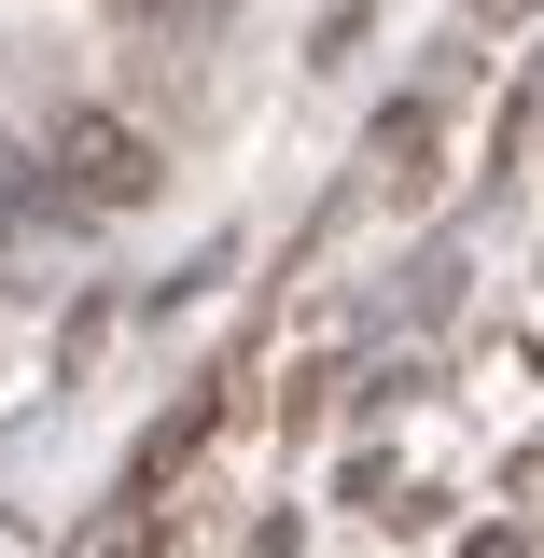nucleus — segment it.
I'll list each match as a JSON object with an SVG mask.
<instances>
[{"label": "nucleus", "mask_w": 544, "mask_h": 558, "mask_svg": "<svg viewBox=\"0 0 544 558\" xmlns=\"http://www.w3.org/2000/svg\"><path fill=\"white\" fill-rule=\"evenodd\" d=\"M57 182H70L84 209H140L168 168H154V140H140V126H112V112H70V126H57Z\"/></svg>", "instance_id": "nucleus-1"}, {"label": "nucleus", "mask_w": 544, "mask_h": 558, "mask_svg": "<svg viewBox=\"0 0 544 558\" xmlns=\"http://www.w3.org/2000/svg\"><path fill=\"white\" fill-rule=\"evenodd\" d=\"M196 447H209V405H182V418H154V447H140V461H126V502H154V488L182 475Z\"/></svg>", "instance_id": "nucleus-2"}, {"label": "nucleus", "mask_w": 544, "mask_h": 558, "mask_svg": "<svg viewBox=\"0 0 544 558\" xmlns=\"http://www.w3.org/2000/svg\"><path fill=\"white\" fill-rule=\"evenodd\" d=\"M140 28H209V14H223V0H126Z\"/></svg>", "instance_id": "nucleus-3"}, {"label": "nucleus", "mask_w": 544, "mask_h": 558, "mask_svg": "<svg viewBox=\"0 0 544 558\" xmlns=\"http://www.w3.org/2000/svg\"><path fill=\"white\" fill-rule=\"evenodd\" d=\"M14 209H28V182H14V154H0V223H14Z\"/></svg>", "instance_id": "nucleus-4"}]
</instances>
